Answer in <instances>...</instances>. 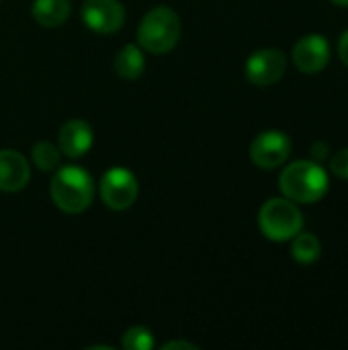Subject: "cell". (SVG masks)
<instances>
[{"instance_id": "1", "label": "cell", "mask_w": 348, "mask_h": 350, "mask_svg": "<svg viewBox=\"0 0 348 350\" xmlns=\"http://www.w3.org/2000/svg\"><path fill=\"white\" fill-rule=\"evenodd\" d=\"M94 180L80 166H59L53 170L49 195L57 209L70 215L86 211L94 201Z\"/></svg>"}, {"instance_id": "2", "label": "cell", "mask_w": 348, "mask_h": 350, "mask_svg": "<svg viewBox=\"0 0 348 350\" xmlns=\"http://www.w3.org/2000/svg\"><path fill=\"white\" fill-rule=\"evenodd\" d=\"M279 189L293 203L312 205L326 195L328 174L316 160H297L281 172Z\"/></svg>"}, {"instance_id": "3", "label": "cell", "mask_w": 348, "mask_h": 350, "mask_svg": "<svg viewBox=\"0 0 348 350\" xmlns=\"http://www.w3.org/2000/svg\"><path fill=\"white\" fill-rule=\"evenodd\" d=\"M183 33L180 16L170 6H156L144 14L137 27V43L144 51L162 55L172 51Z\"/></svg>"}, {"instance_id": "4", "label": "cell", "mask_w": 348, "mask_h": 350, "mask_svg": "<svg viewBox=\"0 0 348 350\" xmlns=\"http://www.w3.org/2000/svg\"><path fill=\"white\" fill-rule=\"evenodd\" d=\"M258 228L273 242H289L304 228V215L291 199H269L258 211Z\"/></svg>"}, {"instance_id": "5", "label": "cell", "mask_w": 348, "mask_h": 350, "mask_svg": "<svg viewBox=\"0 0 348 350\" xmlns=\"http://www.w3.org/2000/svg\"><path fill=\"white\" fill-rule=\"evenodd\" d=\"M98 193L103 203L113 211H125L137 201V178L125 166H113L101 176Z\"/></svg>"}, {"instance_id": "6", "label": "cell", "mask_w": 348, "mask_h": 350, "mask_svg": "<svg viewBox=\"0 0 348 350\" xmlns=\"http://www.w3.org/2000/svg\"><path fill=\"white\" fill-rule=\"evenodd\" d=\"M289 154H291V139L283 131H275V129L263 131L250 144V160L263 170L279 168L281 164L287 162Z\"/></svg>"}, {"instance_id": "7", "label": "cell", "mask_w": 348, "mask_h": 350, "mask_svg": "<svg viewBox=\"0 0 348 350\" xmlns=\"http://www.w3.org/2000/svg\"><path fill=\"white\" fill-rule=\"evenodd\" d=\"M285 70H287V55L281 49H273V47L254 51L244 66L246 78L260 88L279 82Z\"/></svg>"}, {"instance_id": "8", "label": "cell", "mask_w": 348, "mask_h": 350, "mask_svg": "<svg viewBox=\"0 0 348 350\" xmlns=\"http://www.w3.org/2000/svg\"><path fill=\"white\" fill-rule=\"evenodd\" d=\"M84 25L101 35L117 33L125 23V8L119 0H86L80 8Z\"/></svg>"}, {"instance_id": "9", "label": "cell", "mask_w": 348, "mask_h": 350, "mask_svg": "<svg viewBox=\"0 0 348 350\" xmlns=\"http://www.w3.org/2000/svg\"><path fill=\"white\" fill-rule=\"evenodd\" d=\"M330 62V45L322 35H306L293 47V64L304 74H318Z\"/></svg>"}, {"instance_id": "10", "label": "cell", "mask_w": 348, "mask_h": 350, "mask_svg": "<svg viewBox=\"0 0 348 350\" xmlns=\"http://www.w3.org/2000/svg\"><path fill=\"white\" fill-rule=\"evenodd\" d=\"M94 142L92 127L84 119H70L59 127L57 144L59 152L68 158H82Z\"/></svg>"}, {"instance_id": "11", "label": "cell", "mask_w": 348, "mask_h": 350, "mask_svg": "<svg viewBox=\"0 0 348 350\" xmlns=\"http://www.w3.org/2000/svg\"><path fill=\"white\" fill-rule=\"evenodd\" d=\"M31 166L16 150H0V191L18 193L29 185Z\"/></svg>"}, {"instance_id": "12", "label": "cell", "mask_w": 348, "mask_h": 350, "mask_svg": "<svg viewBox=\"0 0 348 350\" xmlns=\"http://www.w3.org/2000/svg\"><path fill=\"white\" fill-rule=\"evenodd\" d=\"M113 68H115V74L123 80H137L144 70H146V55L142 51L139 45H133V43H127L123 45L117 55H115V62H113Z\"/></svg>"}, {"instance_id": "13", "label": "cell", "mask_w": 348, "mask_h": 350, "mask_svg": "<svg viewBox=\"0 0 348 350\" xmlns=\"http://www.w3.org/2000/svg\"><path fill=\"white\" fill-rule=\"evenodd\" d=\"M31 14L41 27H62L70 16V0H33Z\"/></svg>"}, {"instance_id": "14", "label": "cell", "mask_w": 348, "mask_h": 350, "mask_svg": "<svg viewBox=\"0 0 348 350\" xmlns=\"http://www.w3.org/2000/svg\"><path fill=\"white\" fill-rule=\"evenodd\" d=\"M293 244H291V254L297 262L302 265H310V262H316L322 254V244L320 240L310 234V232H299L297 236L291 238Z\"/></svg>"}, {"instance_id": "15", "label": "cell", "mask_w": 348, "mask_h": 350, "mask_svg": "<svg viewBox=\"0 0 348 350\" xmlns=\"http://www.w3.org/2000/svg\"><path fill=\"white\" fill-rule=\"evenodd\" d=\"M31 160L41 172H53L55 168H59L62 152L51 142H37L31 148Z\"/></svg>"}, {"instance_id": "16", "label": "cell", "mask_w": 348, "mask_h": 350, "mask_svg": "<svg viewBox=\"0 0 348 350\" xmlns=\"http://www.w3.org/2000/svg\"><path fill=\"white\" fill-rule=\"evenodd\" d=\"M121 347L125 350H152L154 349V334L144 326H131L125 330Z\"/></svg>"}, {"instance_id": "17", "label": "cell", "mask_w": 348, "mask_h": 350, "mask_svg": "<svg viewBox=\"0 0 348 350\" xmlns=\"http://www.w3.org/2000/svg\"><path fill=\"white\" fill-rule=\"evenodd\" d=\"M330 168H332V172H334L336 176H340V178L348 180V148L340 150L338 154H334V156H332V160H330Z\"/></svg>"}, {"instance_id": "18", "label": "cell", "mask_w": 348, "mask_h": 350, "mask_svg": "<svg viewBox=\"0 0 348 350\" xmlns=\"http://www.w3.org/2000/svg\"><path fill=\"white\" fill-rule=\"evenodd\" d=\"M328 154H330V148H328V144H322V142H318V144H314V146H312V156H314V160H316V162L324 160Z\"/></svg>"}, {"instance_id": "19", "label": "cell", "mask_w": 348, "mask_h": 350, "mask_svg": "<svg viewBox=\"0 0 348 350\" xmlns=\"http://www.w3.org/2000/svg\"><path fill=\"white\" fill-rule=\"evenodd\" d=\"M172 349L197 350L199 347H197V345H191V342H185V340H172V342H166V345H162V350H172Z\"/></svg>"}, {"instance_id": "20", "label": "cell", "mask_w": 348, "mask_h": 350, "mask_svg": "<svg viewBox=\"0 0 348 350\" xmlns=\"http://www.w3.org/2000/svg\"><path fill=\"white\" fill-rule=\"evenodd\" d=\"M338 55H340V59L348 66V31L340 37V41H338Z\"/></svg>"}, {"instance_id": "21", "label": "cell", "mask_w": 348, "mask_h": 350, "mask_svg": "<svg viewBox=\"0 0 348 350\" xmlns=\"http://www.w3.org/2000/svg\"><path fill=\"white\" fill-rule=\"evenodd\" d=\"M332 2H336L338 6H348V0H332Z\"/></svg>"}]
</instances>
